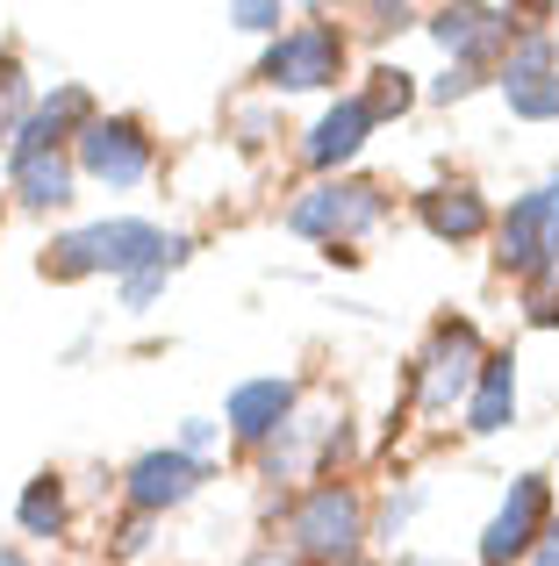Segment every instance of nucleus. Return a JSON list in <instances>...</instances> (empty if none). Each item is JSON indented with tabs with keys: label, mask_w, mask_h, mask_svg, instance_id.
Here are the masks:
<instances>
[{
	"label": "nucleus",
	"mask_w": 559,
	"mask_h": 566,
	"mask_svg": "<svg viewBox=\"0 0 559 566\" xmlns=\"http://www.w3.org/2000/svg\"><path fill=\"white\" fill-rule=\"evenodd\" d=\"M166 237H172V230H158V222H144V216L80 222V230L51 237V251H43V280H94V273L129 280L137 265L158 259V244H166Z\"/></svg>",
	"instance_id": "obj_1"
},
{
	"label": "nucleus",
	"mask_w": 559,
	"mask_h": 566,
	"mask_svg": "<svg viewBox=\"0 0 559 566\" xmlns=\"http://www.w3.org/2000/svg\"><path fill=\"white\" fill-rule=\"evenodd\" d=\"M287 545L316 566H359L366 545V502L345 481H316L287 502Z\"/></svg>",
	"instance_id": "obj_2"
},
{
	"label": "nucleus",
	"mask_w": 559,
	"mask_h": 566,
	"mask_svg": "<svg viewBox=\"0 0 559 566\" xmlns=\"http://www.w3.org/2000/svg\"><path fill=\"white\" fill-rule=\"evenodd\" d=\"M380 222H388V187L373 180H316L287 208V230L308 244H351V237H373Z\"/></svg>",
	"instance_id": "obj_3"
},
{
	"label": "nucleus",
	"mask_w": 559,
	"mask_h": 566,
	"mask_svg": "<svg viewBox=\"0 0 559 566\" xmlns=\"http://www.w3.org/2000/svg\"><path fill=\"white\" fill-rule=\"evenodd\" d=\"M495 265L517 280H552L559 273V172H546L531 193H517L495 230Z\"/></svg>",
	"instance_id": "obj_4"
},
{
	"label": "nucleus",
	"mask_w": 559,
	"mask_h": 566,
	"mask_svg": "<svg viewBox=\"0 0 559 566\" xmlns=\"http://www.w3.org/2000/svg\"><path fill=\"white\" fill-rule=\"evenodd\" d=\"M337 80H345V29L337 22H294L259 57V86H273V94H323Z\"/></svg>",
	"instance_id": "obj_5"
},
{
	"label": "nucleus",
	"mask_w": 559,
	"mask_h": 566,
	"mask_svg": "<svg viewBox=\"0 0 559 566\" xmlns=\"http://www.w3.org/2000/svg\"><path fill=\"white\" fill-rule=\"evenodd\" d=\"M481 366H488V345H481V331H474L466 316H445V323L431 331V345H423V359H416V401H423V416L466 409V395H474Z\"/></svg>",
	"instance_id": "obj_6"
},
{
	"label": "nucleus",
	"mask_w": 559,
	"mask_h": 566,
	"mask_svg": "<svg viewBox=\"0 0 559 566\" xmlns=\"http://www.w3.org/2000/svg\"><path fill=\"white\" fill-rule=\"evenodd\" d=\"M151 129L137 123V115H94V123L80 129V144H72V166H80V180H101V187H144L151 180Z\"/></svg>",
	"instance_id": "obj_7"
},
{
	"label": "nucleus",
	"mask_w": 559,
	"mask_h": 566,
	"mask_svg": "<svg viewBox=\"0 0 559 566\" xmlns=\"http://www.w3.org/2000/svg\"><path fill=\"white\" fill-rule=\"evenodd\" d=\"M552 524V481L546 473H517L509 481V495L495 502L488 531H481V566H517L538 553V538H546Z\"/></svg>",
	"instance_id": "obj_8"
},
{
	"label": "nucleus",
	"mask_w": 559,
	"mask_h": 566,
	"mask_svg": "<svg viewBox=\"0 0 559 566\" xmlns=\"http://www.w3.org/2000/svg\"><path fill=\"white\" fill-rule=\"evenodd\" d=\"M495 86H503L509 115H524V123H559V43L546 29H524V36L509 43V57L495 65Z\"/></svg>",
	"instance_id": "obj_9"
},
{
	"label": "nucleus",
	"mask_w": 559,
	"mask_h": 566,
	"mask_svg": "<svg viewBox=\"0 0 559 566\" xmlns=\"http://www.w3.org/2000/svg\"><path fill=\"white\" fill-rule=\"evenodd\" d=\"M201 481H209V467H201V459H187L180 444H158V452H137V459H129L123 495H129V510H137V516H166V510H180V502H194Z\"/></svg>",
	"instance_id": "obj_10"
},
{
	"label": "nucleus",
	"mask_w": 559,
	"mask_h": 566,
	"mask_svg": "<svg viewBox=\"0 0 559 566\" xmlns=\"http://www.w3.org/2000/svg\"><path fill=\"white\" fill-rule=\"evenodd\" d=\"M380 129V115L366 108V94H337L330 108L316 115V129L302 137V158L308 172H323V180H345V166L366 151V137Z\"/></svg>",
	"instance_id": "obj_11"
},
{
	"label": "nucleus",
	"mask_w": 559,
	"mask_h": 566,
	"mask_svg": "<svg viewBox=\"0 0 559 566\" xmlns=\"http://www.w3.org/2000/svg\"><path fill=\"white\" fill-rule=\"evenodd\" d=\"M294 401H302V387L280 380V374L238 380V387H230V401H223V430H230L238 444H259V452H266L280 430L294 423Z\"/></svg>",
	"instance_id": "obj_12"
},
{
	"label": "nucleus",
	"mask_w": 559,
	"mask_h": 566,
	"mask_svg": "<svg viewBox=\"0 0 559 566\" xmlns=\"http://www.w3.org/2000/svg\"><path fill=\"white\" fill-rule=\"evenodd\" d=\"M423 29H431L437 51H445L452 65H466V72H481V57H495V51L517 43V22H509L503 8H437Z\"/></svg>",
	"instance_id": "obj_13"
},
{
	"label": "nucleus",
	"mask_w": 559,
	"mask_h": 566,
	"mask_svg": "<svg viewBox=\"0 0 559 566\" xmlns=\"http://www.w3.org/2000/svg\"><path fill=\"white\" fill-rule=\"evenodd\" d=\"M86 123H94V94L86 86H51V101L29 108V123L14 129L8 151H72Z\"/></svg>",
	"instance_id": "obj_14"
},
{
	"label": "nucleus",
	"mask_w": 559,
	"mask_h": 566,
	"mask_svg": "<svg viewBox=\"0 0 559 566\" xmlns=\"http://www.w3.org/2000/svg\"><path fill=\"white\" fill-rule=\"evenodd\" d=\"M8 187L29 216H51L80 193V166H72V151H8Z\"/></svg>",
	"instance_id": "obj_15"
},
{
	"label": "nucleus",
	"mask_w": 559,
	"mask_h": 566,
	"mask_svg": "<svg viewBox=\"0 0 559 566\" xmlns=\"http://www.w3.org/2000/svg\"><path fill=\"white\" fill-rule=\"evenodd\" d=\"M416 222L437 237V244H474V237H488V201H481L474 187H423L416 193Z\"/></svg>",
	"instance_id": "obj_16"
},
{
	"label": "nucleus",
	"mask_w": 559,
	"mask_h": 566,
	"mask_svg": "<svg viewBox=\"0 0 559 566\" xmlns=\"http://www.w3.org/2000/svg\"><path fill=\"white\" fill-rule=\"evenodd\" d=\"M509 423H517V359H509V352H488L474 395H466V430H474V438H495V430H509Z\"/></svg>",
	"instance_id": "obj_17"
},
{
	"label": "nucleus",
	"mask_w": 559,
	"mask_h": 566,
	"mask_svg": "<svg viewBox=\"0 0 559 566\" xmlns=\"http://www.w3.org/2000/svg\"><path fill=\"white\" fill-rule=\"evenodd\" d=\"M65 481L57 473H36V481L22 488V502H14V524L29 531V538H65Z\"/></svg>",
	"instance_id": "obj_18"
},
{
	"label": "nucleus",
	"mask_w": 559,
	"mask_h": 566,
	"mask_svg": "<svg viewBox=\"0 0 559 566\" xmlns=\"http://www.w3.org/2000/svg\"><path fill=\"white\" fill-rule=\"evenodd\" d=\"M187 251H194V237L172 230L166 244H158V259H151V265H137V273L123 280V308H151V302H158V287H166V280L187 265Z\"/></svg>",
	"instance_id": "obj_19"
},
{
	"label": "nucleus",
	"mask_w": 559,
	"mask_h": 566,
	"mask_svg": "<svg viewBox=\"0 0 559 566\" xmlns=\"http://www.w3.org/2000/svg\"><path fill=\"white\" fill-rule=\"evenodd\" d=\"M22 123H29V80L14 57H0V144H14Z\"/></svg>",
	"instance_id": "obj_20"
},
{
	"label": "nucleus",
	"mask_w": 559,
	"mask_h": 566,
	"mask_svg": "<svg viewBox=\"0 0 559 566\" xmlns=\"http://www.w3.org/2000/svg\"><path fill=\"white\" fill-rule=\"evenodd\" d=\"M409 80H416V72H402V65H380V72H373V94H366V108H373L380 123H388V115H402L409 101H416V86H409Z\"/></svg>",
	"instance_id": "obj_21"
},
{
	"label": "nucleus",
	"mask_w": 559,
	"mask_h": 566,
	"mask_svg": "<svg viewBox=\"0 0 559 566\" xmlns=\"http://www.w3.org/2000/svg\"><path fill=\"white\" fill-rule=\"evenodd\" d=\"M215 444H223V423H209V416H187V423H180V452L187 459H201V467H209Z\"/></svg>",
	"instance_id": "obj_22"
},
{
	"label": "nucleus",
	"mask_w": 559,
	"mask_h": 566,
	"mask_svg": "<svg viewBox=\"0 0 559 566\" xmlns=\"http://www.w3.org/2000/svg\"><path fill=\"white\" fill-rule=\"evenodd\" d=\"M423 495H431L423 481H416V488H402V495H394L388 510H380V538H402V531H409V516L423 510Z\"/></svg>",
	"instance_id": "obj_23"
},
{
	"label": "nucleus",
	"mask_w": 559,
	"mask_h": 566,
	"mask_svg": "<svg viewBox=\"0 0 559 566\" xmlns=\"http://www.w3.org/2000/svg\"><path fill=\"white\" fill-rule=\"evenodd\" d=\"M230 22H238V29H252V36H273V29L287 22V14H280L273 0H244V8H230Z\"/></svg>",
	"instance_id": "obj_24"
},
{
	"label": "nucleus",
	"mask_w": 559,
	"mask_h": 566,
	"mask_svg": "<svg viewBox=\"0 0 559 566\" xmlns=\"http://www.w3.org/2000/svg\"><path fill=\"white\" fill-rule=\"evenodd\" d=\"M474 86H481V72H466V65H445V72L431 80V101H445V108H452V101H466Z\"/></svg>",
	"instance_id": "obj_25"
},
{
	"label": "nucleus",
	"mask_w": 559,
	"mask_h": 566,
	"mask_svg": "<svg viewBox=\"0 0 559 566\" xmlns=\"http://www.w3.org/2000/svg\"><path fill=\"white\" fill-rule=\"evenodd\" d=\"M144 553H151V516H137L123 531V545H115V559H144Z\"/></svg>",
	"instance_id": "obj_26"
},
{
	"label": "nucleus",
	"mask_w": 559,
	"mask_h": 566,
	"mask_svg": "<svg viewBox=\"0 0 559 566\" xmlns=\"http://www.w3.org/2000/svg\"><path fill=\"white\" fill-rule=\"evenodd\" d=\"M531 323H559V280H546V287L531 294Z\"/></svg>",
	"instance_id": "obj_27"
},
{
	"label": "nucleus",
	"mask_w": 559,
	"mask_h": 566,
	"mask_svg": "<svg viewBox=\"0 0 559 566\" xmlns=\"http://www.w3.org/2000/svg\"><path fill=\"white\" fill-rule=\"evenodd\" d=\"M531 566H559V516L546 524V538H538V553H531Z\"/></svg>",
	"instance_id": "obj_28"
},
{
	"label": "nucleus",
	"mask_w": 559,
	"mask_h": 566,
	"mask_svg": "<svg viewBox=\"0 0 559 566\" xmlns=\"http://www.w3.org/2000/svg\"><path fill=\"white\" fill-rule=\"evenodd\" d=\"M244 566H294V559H280V553H259V559H244Z\"/></svg>",
	"instance_id": "obj_29"
},
{
	"label": "nucleus",
	"mask_w": 559,
	"mask_h": 566,
	"mask_svg": "<svg viewBox=\"0 0 559 566\" xmlns=\"http://www.w3.org/2000/svg\"><path fill=\"white\" fill-rule=\"evenodd\" d=\"M0 566H29V559H22V553H0Z\"/></svg>",
	"instance_id": "obj_30"
},
{
	"label": "nucleus",
	"mask_w": 559,
	"mask_h": 566,
	"mask_svg": "<svg viewBox=\"0 0 559 566\" xmlns=\"http://www.w3.org/2000/svg\"><path fill=\"white\" fill-rule=\"evenodd\" d=\"M394 566H431V559H394Z\"/></svg>",
	"instance_id": "obj_31"
},
{
	"label": "nucleus",
	"mask_w": 559,
	"mask_h": 566,
	"mask_svg": "<svg viewBox=\"0 0 559 566\" xmlns=\"http://www.w3.org/2000/svg\"><path fill=\"white\" fill-rule=\"evenodd\" d=\"M552 280H559V273H552Z\"/></svg>",
	"instance_id": "obj_32"
}]
</instances>
